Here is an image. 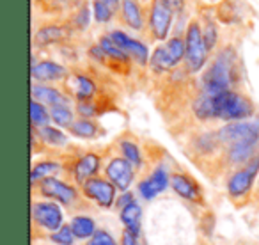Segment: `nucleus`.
<instances>
[{
	"instance_id": "f257e3e1",
	"label": "nucleus",
	"mask_w": 259,
	"mask_h": 245,
	"mask_svg": "<svg viewBox=\"0 0 259 245\" xmlns=\"http://www.w3.org/2000/svg\"><path fill=\"white\" fill-rule=\"evenodd\" d=\"M194 112L201 119H226V121H245L254 114L250 100L234 91H226V93L211 94L201 93V96L195 100Z\"/></svg>"
},
{
	"instance_id": "f03ea898",
	"label": "nucleus",
	"mask_w": 259,
	"mask_h": 245,
	"mask_svg": "<svg viewBox=\"0 0 259 245\" xmlns=\"http://www.w3.org/2000/svg\"><path fill=\"white\" fill-rule=\"evenodd\" d=\"M236 82V55L233 50H222L202 76V93H226Z\"/></svg>"
},
{
	"instance_id": "7ed1b4c3",
	"label": "nucleus",
	"mask_w": 259,
	"mask_h": 245,
	"mask_svg": "<svg viewBox=\"0 0 259 245\" xmlns=\"http://www.w3.org/2000/svg\"><path fill=\"white\" fill-rule=\"evenodd\" d=\"M185 45H187V66L192 73H197L204 68L206 61H208V47H206L204 36L199 27V23L192 22L188 25L187 37H185Z\"/></svg>"
},
{
	"instance_id": "20e7f679",
	"label": "nucleus",
	"mask_w": 259,
	"mask_h": 245,
	"mask_svg": "<svg viewBox=\"0 0 259 245\" xmlns=\"http://www.w3.org/2000/svg\"><path fill=\"white\" fill-rule=\"evenodd\" d=\"M259 121H236L229 123L219 132V141L224 144H238V142H257Z\"/></svg>"
},
{
	"instance_id": "39448f33",
	"label": "nucleus",
	"mask_w": 259,
	"mask_h": 245,
	"mask_svg": "<svg viewBox=\"0 0 259 245\" xmlns=\"http://www.w3.org/2000/svg\"><path fill=\"white\" fill-rule=\"evenodd\" d=\"M170 23H172V11L162 0H155L151 6V13H149V27H151L153 36L160 41L165 39L170 30Z\"/></svg>"
},
{
	"instance_id": "423d86ee",
	"label": "nucleus",
	"mask_w": 259,
	"mask_h": 245,
	"mask_svg": "<svg viewBox=\"0 0 259 245\" xmlns=\"http://www.w3.org/2000/svg\"><path fill=\"white\" fill-rule=\"evenodd\" d=\"M32 217L41 227L54 233L62 227V212L55 202H36L32 206Z\"/></svg>"
},
{
	"instance_id": "0eeeda50",
	"label": "nucleus",
	"mask_w": 259,
	"mask_h": 245,
	"mask_svg": "<svg viewBox=\"0 0 259 245\" xmlns=\"http://www.w3.org/2000/svg\"><path fill=\"white\" fill-rule=\"evenodd\" d=\"M83 194L93 199V201H96L100 206H103V208H110L115 199V187L110 181L93 178V180L83 183Z\"/></svg>"
},
{
	"instance_id": "6e6552de",
	"label": "nucleus",
	"mask_w": 259,
	"mask_h": 245,
	"mask_svg": "<svg viewBox=\"0 0 259 245\" xmlns=\"http://www.w3.org/2000/svg\"><path fill=\"white\" fill-rule=\"evenodd\" d=\"M259 171V156H255L250 164H248L245 169L238 171L231 176L229 185H227V190L233 197H240V195H245L252 187V181H254L255 173Z\"/></svg>"
},
{
	"instance_id": "1a4fd4ad",
	"label": "nucleus",
	"mask_w": 259,
	"mask_h": 245,
	"mask_svg": "<svg viewBox=\"0 0 259 245\" xmlns=\"http://www.w3.org/2000/svg\"><path fill=\"white\" fill-rule=\"evenodd\" d=\"M110 37L114 39V43L128 55V57L135 59L139 64H148L149 52H148V47H146V45H142L141 41L134 39V37L126 36L124 32H121V30H114V32L110 34Z\"/></svg>"
},
{
	"instance_id": "9d476101",
	"label": "nucleus",
	"mask_w": 259,
	"mask_h": 245,
	"mask_svg": "<svg viewBox=\"0 0 259 245\" xmlns=\"http://www.w3.org/2000/svg\"><path fill=\"white\" fill-rule=\"evenodd\" d=\"M107 176L115 188L128 190V187L134 181V167L126 158H114L107 166Z\"/></svg>"
},
{
	"instance_id": "9b49d317",
	"label": "nucleus",
	"mask_w": 259,
	"mask_h": 245,
	"mask_svg": "<svg viewBox=\"0 0 259 245\" xmlns=\"http://www.w3.org/2000/svg\"><path fill=\"white\" fill-rule=\"evenodd\" d=\"M41 194L50 199L62 202V205H71L76 199V192L73 187L59 181L57 178H45L41 180Z\"/></svg>"
},
{
	"instance_id": "f8f14e48",
	"label": "nucleus",
	"mask_w": 259,
	"mask_h": 245,
	"mask_svg": "<svg viewBox=\"0 0 259 245\" xmlns=\"http://www.w3.org/2000/svg\"><path fill=\"white\" fill-rule=\"evenodd\" d=\"M169 185V176L163 169H156L148 180H144L139 185V192L144 199H153L158 194H162Z\"/></svg>"
},
{
	"instance_id": "ddd939ff",
	"label": "nucleus",
	"mask_w": 259,
	"mask_h": 245,
	"mask_svg": "<svg viewBox=\"0 0 259 245\" xmlns=\"http://www.w3.org/2000/svg\"><path fill=\"white\" fill-rule=\"evenodd\" d=\"M170 185H172L174 192L183 199H188V201L194 202L201 201V190H199L197 183L188 176H185V174H174L170 178Z\"/></svg>"
},
{
	"instance_id": "4468645a",
	"label": "nucleus",
	"mask_w": 259,
	"mask_h": 245,
	"mask_svg": "<svg viewBox=\"0 0 259 245\" xmlns=\"http://www.w3.org/2000/svg\"><path fill=\"white\" fill-rule=\"evenodd\" d=\"M66 76V69L61 64L52 61H43L32 66V78L39 82H52V80H61Z\"/></svg>"
},
{
	"instance_id": "2eb2a0df",
	"label": "nucleus",
	"mask_w": 259,
	"mask_h": 245,
	"mask_svg": "<svg viewBox=\"0 0 259 245\" xmlns=\"http://www.w3.org/2000/svg\"><path fill=\"white\" fill-rule=\"evenodd\" d=\"M98 169H100V158H98L96 155L89 153V155L82 156V158L78 160V164H76V167H75L76 181L83 185L85 181L93 180V176L98 173Z\"/></svg>"
},
{
	"instance_id": "dca6fc26",
	"label": "nucleus",
	"mask_w": 259,
	"mask_h": 245,
	"mask_svg": "<svg viewBox=\"0 0 259 245\" xmlns=\"http://www.w3.org/2000/svg\"><path fill=\"white\" fill-rule=\"evenodd\" d=\"M32 100L39 101V103H47L52 107H59V105H68V98L61 94L54 87L47 86H34L32 87Z\"/></svg>"
},
{
	"instance_id": "f3484780",
	"label": "nucleus",
	"mask_w": 259,
	"mask_h": 245,
	"mask_svg": "<svg viewBox=\"0 0 259 245\" xmlns=\"http://www.w3.org/2000/svg\"><path fill=\"white\" fill-rule=\"evenodd\" d=\"M121 11H122V20L128 23V27H132L135 30L142 29V13L135 0H122Z\"/></svg>"
},
{
	"instance_id": "a211bd4d",
	"label": "nucleus",
	"mask_w": 259,
	"mask_h": 245,
	"mask_svg": "<svg viewBox=\"0 0 259 245\" xmlns=\"http://www.w3.org/2000/svg\"><path fill=\"white\" fill-rule=\"evenodd\" d=\"M141 217H142V210L139 205H130L126 208L121 210V220L126 226V229L132 231L134 234L141 233Z\"/></svg>"
},
{
	"instance_id": "6ab92c4d",
	"label": "nucleus",
	"mask_w": 259,
	"mask_h": 245,
	"mask_svg": "<svg viewBox=\"0 0 259 245\" xmlns=\"http://www.w3.org/2000/svg\"><path fill=\"white\" fill-rule=\"evenodd\" d=\"M73 93L80 101H89L93 98V94L96 93V86L91 78L83 75H75L73 76Z\"/></svg>"
},
{
	"instance_id": "aec40b11",
	"label": "nucleus",
	"mask_w": 259,
	"mask_h": 245,
	"mask_svg": "<svg viewBox=\"0 0 259 245\" xmlns=\"http://www.w3.org/2000/svg\"><path fill=\"white\" fill-rule=\"evenodd\" d=\"M71 229L76 238H89L98 231L96 226H94V220L85 215L75 217V219L71 220Z\"/></svg>"
},
{
	"instance_id": "412c9836",
	"label": "nucleus",
	"mask_w": 259,
	"mask_h": 245,
	"mask_svg": "<svg viewBox=\"0 0 259 245\" xmlns=\"http://www.w3.org/2000/svg\"><path fill=\"white\" fill-rule=\"evenodd\" d=\"M255 144H257V142H238V144L229 146L231 162L240 164V162H247L248 158H252Z\"/></svg>"
},
{
	"instance_id": "4be33fe9",
	"label": "nucleus",
	"mask_w": 259,
	"mask_h": 245,
	"mask_svg": "<svg viewBox=\"0 0 259 245\" xmlns=\"http://www.w3.org/2000/svg\"><path fill=\"white\" fill-rule=\"evenodd\" d=\"M64 36H66V32H64L62 27L50 25V27H43L41 30H37V34H36L34 39H36L37 45H50V43H57V41H61Z\"/></svg>"
},
{
	"instance_id": "5701e85b",
	"label": "nucleus",
	"mask_w": 259,
	"mask_h": 245,
	"mask_svg": "<svg viewBox=\"0 0 259 245\" xmlns=\"http://www.w3.org/2000/svg\"><path fill=\"white\" fill-rule=\"evenodd\" d=\"M50 119H52V115L47 112L43 103H39V101H36V100L30 101V123H32V127L45 128V127H48Z\"/></svg>"
},
{
	"instance_id": "b1692460",
	"label": "nucleus",
	"mask_w": 259,
	"mask_h": 245,
	"mask_svg": "<svg viewBox=\"0 0 259 245\" xmlns=\"http://www.w3.org/2000/svg\"><path fill=\"white\" fill-rule=\"evenodd\" d=\"M69 130H71L73 135L82 137V139H93V137H96V134H98V127L93 121H89V119H80V121L73 123Z\"/></svg>"
},
{
	"instance_id": "393cba45",
	"label": "nucleus",
	"mask_w": 259,
	"mask_h": 245,
	"mask_svg": "<svg viewBox=\"0 0 259 245\" xmlns=\"http://www.w3.org/2000/svg\"><path fill=\"white\" fill-rule=\"evenodd\" d=\"M163 47H165L167 55L170 57L174 66H176L178 62L185 57V54H187V45H185V41L180 39V37H172V39L167 41V45H163Z\"/></svg>"
},
{
	"instance_id": "a878e982",
	"label": "nucleus",
	"mask_w": 259,
	"mask_h": 245,
	"mask_svg": "<svg viewBox=\"0 0 259 245\" xmlns=\"http://www.w3.org/2000/svg\"><path fill=\"white\" fill-rule=\"evenodd\" d=\"M52 121L57 125V127H68L71 128L73 125V112L69 110L68 105H59V107H52L50 110Z\"/></svg>"
},
{
	"instance_id": "bb28decb",
	"label": "nucleus",
	"mask_w": 259,
	"mask_h": 245,
	"mask_svg": "<svg viewBox=\"0 0 259 245\" xmlns=\"http://www.w3.org/2000/svg\"><path fill=\"white\" fill-rule=\"evenodd\" d=\"M39 137H41V141L47 142V144H50V146H64L66 142H68L66 135L54 127L39 128Z\"/></svg>"
},
{
	"instance_id": "cd10ccee",
	"label": "nucleus",
	"mask_w": 259,
	"mask_h": 245,
	"mask_svg": "<svg viewBox=\"0 0 259 245\" xmlns=\"http://www.w3.org/2000/svg\"><path fill=\"white\" fill-rule=\"evenodd\" d=\"M151 66L155 71H167V69L174 68L172 61H170V57L167 55L165 47H158L155 50V54L151 55Z\"/></svg>"
},
{
	"instance_id": "c85d7f7f",
	"label": "nucleus",
	"mask_w": 259,
	"mask_h": 245,
	"mask_svg": "<svg viewBox=\"0 0 259 245\" xmlns=\"http://www.w3.org/2000/svg\"><path fill=\"white\" fill-rule=\"evenodd\" d=\"M61 169V166L55 162H41L37 166H34L32 173H30V178L32 181H37V180H45V178H50V174L57 173Z\"/></svg>"
},
{
	"instance_id": "c756f323",
	"label": "nucleus",
	"mask_w": 259,
	"mask_h": 245,
	"mask_svg": "<svg viewBox=\"0 0 259 245\" xmlns=\"http://www.w3.org/2000/svg\"><path fill=\"white\" fill-rule=\"evenodd\" d=\"M100 47L103 48V52L107 55H110V57H114V59H117V61H122V62H126L128 61V55L124 54V52L121 50V48L117 47V45L114 43V39H112L110 36H105V37H101V41H100Z\"/></svg>"
},
{
	"instance_id": "7c9ffc66",
	"label": "nucleus",
	"mask_w": 259,
	"mask_h": 245,
	"mask_svg": "<svg viewBox=\"0 0 259 245\" xmlns=\"http://www.w3.org/2000/svg\"><path fill=\"white\" fill-rule=\"evenodd\" d=\"M121 151L122 155H124V158L128 160L132 166L139 167L142 164L141 160V151H139V148L134 144V142H130V141H122L121 142Z\"/></svg>"
},
{
	"instance_id": "2f4dec72",
	"label": "nucleus",
	"mask_w": 259,
	"mask_h": 245,
	"mask_svg": "<svg viewBox=\"0 0 259 245\" xmlns=\"http://www.w3.org/2000/svg\"><path fill=\"white\" fill-rule=\"evenodd\" d=\"M93 8H94V18L100 23H107L112 18V15H114V9L107 2H103V0H94Z\"/></svg>"
},
{
	"instance_id": "473e14b6",
	"label": "nucleus",
	"mask_w": 259,
	"mask_h": 245,
	"mask_svg": "<svg viewBox=\"0 0 259 245\" xmlns=\"http://www.w3.org/2000/svg\"><path fill=\"white\" fill-rule=\"evenodd\" d=\"M52 241L59 245H73L75 241V233H73L71 226H62L57 233L52 234Z\"/></svg>"
},
{
	"instance_id": "72a5a7b5",
	"label": "nucleus",
	"mask_w": 259,
	"mask_h": 245,
	"mask_svg": "<svg viewBox=\"0 0 259 245\" xmlns=\"http://www.w3.org/2000/svg\"><path fill=\"white\" fill-rule=\"evenodd\" d=\"M87 245H117V243H115V240L107 233V231L98 229L96 233L91 236V240Z\"/></svg>"
},
{
	"instance_id": "f704fd0d",
	"label": "nucleus",
	"mask_w": 259,
	"mask_h": 245,
	"mask_svg": "<svg viewBox=\"0 0 259 245\" xmlns=\"http://www.w3.org/2000/svg\"><path fill=\"white\" fill-rule=\"evenodd\" d=\"M202 36H204V41H206V47H208V50L215 47V43H217V29H215V25H213V23H208V25H206V29L202 30Z\"/></svg>"
},
{
	"instance_id": "c9c22d12",
	"label": "nucleus",
	"mask_w": 259,
	"mask_h": 245,
	"mask_svg": "<svg viewBox=\"0 0 259 245\" xmlns=\"http://www.w3.org/2000/svg\"><path fill=\"white\" fill-rule=\"evenodd\" d=\"M78 112L83 115V119L96 114V110H94V107L91 105V101H78Z\"/></svg>"
},
{
	"instance_id": "e433bc0d",
	"label": "nucleus",
	"mask_w": 259,
	"mask_h": 245,
	"mask_svg": "<svg viewBox=\"0 0 259 245\" xmlns=\"http://www.w3.org/2000/svg\"><path fill=\"white\" fill-rule=\"evenodd\" d=\"M163 4L170 9L172 13H180L185 8V0H162Z\"/></svg>"
},
{
	"instance_id": "4c0bfd02",
	"label": "nucleus",
	"mask_w": 259,
	"mask_h": 245,
	"mask_svg": "<svg viewBox=\"0 0 259 245\" xmlns=\"http://www.w3.org/2000/svg\"><path fill=\"white\" fill-rule=\"evenodd\" d=\"M121 245H139V241H137V234H134V233H132V231L126 229L124 233H122Z\"/></svg>"
},
{
	"instance_id": "58836bf2",
	"label": "nucleus",
	"mask_w": 259,
	"mask_h": 245,
	"mask_svg": "<svg viewBox=\"0 0 259 245\" xmlns=\"http://www.w3.org/2000/svg\"><path fill=\"white\" fill-rule=\"evenodd\" d=\"M130 205H134V195L128 192V194H124L121 199H119L117 206H119V208H126V206H130Z\"/></svg>"
},
{
	"instance_id": "ea45409f",
	"label": "nucleus",
	"mask_w": 259,
	"mask_h": 245,
	"mask_svg": "<svg viewBox=\"0 0 259 245\" xmlns=\"http://www.w3.org/2000/svg\"><path fill=\"white\" fill-rule=\"evenodd\" d=\"M87 23H89V11H87V8H85V9H82V11H80V16H78V25H80V29L87 27Z\"/></svg>"
},
{
	"instance_id": "a19ab883",
	"label": "nucleus",
	"mask_w": 259,
	"mask_h": 245,
	"mask_svg": "<svg viewBox=\"0 0 259 245\" xmlns=\"http://www.w3.org/2000/svg\"><path fill=\"white\" fill-rule=\"evenodd\" d=\"M103 2H107L112 9H115V8H117V4H119V0H103Z\"/></svg>"
}]
</instances>
